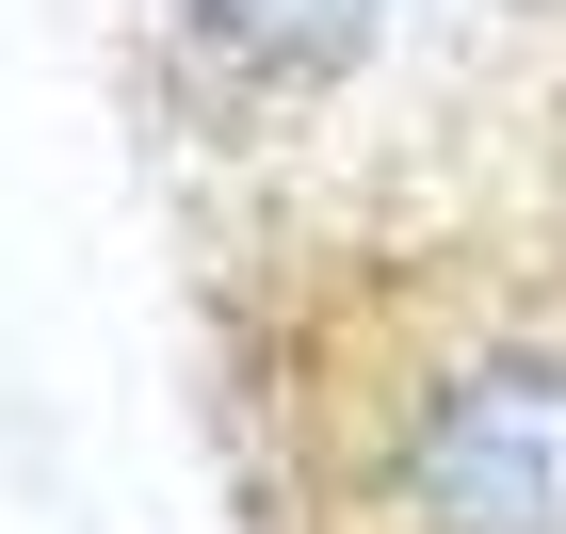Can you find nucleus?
<instances>
[{
    "label": "nucleus",
    "instance_id": "obj_1",
    "mask_svg": "<svg viewBox=\"0 0 566 534\" xmlns=\"http://www.w3.org/2000/svg\"><path fill=\"white\" fill-rule=\"evenodd\" d=\"M389 502L421 534H566V341L453 324L389 405Z\"/></svg>",
    "mask_w": 566,
    "mask_h": 534
},
{
    "label": "nucleus",
    "instance_id": "obj_2",
    "mask_svg": "<svg viewBox=\"0 0 566 534\" xmlns=\"http://www.w3.org/2000/svg\"><path fill=\"white\" fill-rule=\"evenodd\" d=\"M389 33V0H178V49L243 97H307Z\"/></svg>",
    "mask_w": 566,
    "mask_h": 534
}]
</instances>
